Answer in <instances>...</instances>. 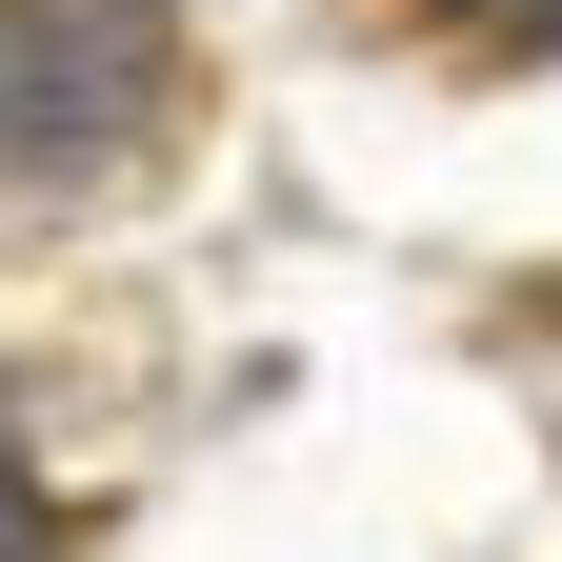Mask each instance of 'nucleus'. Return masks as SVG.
I'll return each instance as SVG.
<instances>
[{"mask_svg":"<svg viewBox=\"0 0 562 562\" xmlns=\"http://www.w3.org/2000/svg\"><path fill=\"white\" fill-rule=\"evenodd\" d=\"M181 0H0V161H101L161 121Z\"/></svg>","mask_w":562,"mask_h":562,"instance_id":"f257e3e1","label":"nucleus"},{"mask_svg":"<svg viewBox=\"0 0 562 562\" xmlns=\"http://www.w3.org/2000/svg\"><path fill=\"white\" fill-rule=\"evenodd\" d=\"M422 21H462V41H503V60H562V0H422Z\"/></svg>","mask_w":562,"mask_h":562,"instance_id":"f03ea898","label":"nucleus"},{"mask_svg":"<svg viewBox=\"0 0 562 562\" xmlns=\"http://www.w3.org/2000/svg\"><path fill=\"white\" fill-rule=\"evenodd\" d=\"M0 562H41V462H21V422H0Z\"/></svg>","mask_w":562,"mask_h":562,"instance_id":"7ed1b4c3","label":"nucleus"}]
</instances>
